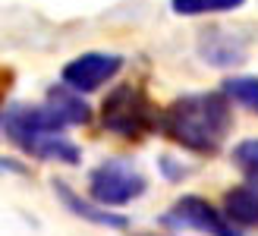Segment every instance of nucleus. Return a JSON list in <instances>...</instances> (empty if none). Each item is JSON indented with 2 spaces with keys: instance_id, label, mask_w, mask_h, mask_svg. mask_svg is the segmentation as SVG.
<instances>
[{
  "instance_id": "obj_1",
  "label": "nucleus",
  "mask_w": 258,
  "mask_h": 236,
  "mask_svg": "<svg viewBox=\"0 0 258 236\" xmlns=\"http://www.w3.org/2000/svg\"><path fill=\"white\" fill-rule=\"evenodd\" d=\"M158 123L183 148L199 154H214L221 151L230 126H233V113H230V104L224 95L199 91V95H186L173 101L158 116Z\"/></svg>"
},
{
  "instance_id": "obj_2",
  "label": "nucleus",
  "mask_w": 258,
  "mask_h": 236,
  "mask_svg": "<svg viewBox=\"0 0 258 236\" xmlns=\"http://www.w3.org/2000/svg\"><path fill=\"white\" fill-rule=\"evenodd\" d=\"M101 123L110 129L113 136L123 139H142L148 129L158 126V110L151 107V101L145 98V91L136 85H120L113 88L104 107H101Z\"/></svg>"
},
{
  "instance_id": "obj_3",
  "label": "nucleus",
  "mask_w": 258,
  "mask_h": 236,
  "mask_svg": "<svg viewBox=\"0 0 258 236\" xmlns=\"http://www.w3.org/2000/svg\"><path fill=\"white\" fill-rule=\"evenodd\" d=\"M145 176L139 173V170H133L129 164L123 161H107L101 164L92 180H88V189H92V199L98 205H126L139 199L142 192H145Z\"/></svg>"
},
{
  "instance_id": "obj_4",
  "label": "nucleus",
  "mask_w": 258,
  "mask_h": 236,
  "mask_svg": "<svg viewBox=\"0 0 258 236\" xmlns=\"http://www.w3.org/2000/svg\"><path fill=\"white\" fill-rule=\"evenodd\" d=\"M164 224L167 227L199 230V233H208V236H242V230L236 224H230L214 205H208L205 199H196V195L179 199L170 211L164 214Z\"/></svg>"
},
{
  "instance_id": "obj_5",
  "label": "nucleus",
  "mask_w": 258,
  "mask_h": 236,
  "mask_svg": "<svg viewBox=\"0 0 258 236\" xmlns=\"http://www.w3.org/2000/svg\"><path fill=\"white\" fill-rule=\"evenodd\" d=\"M120 67H123V57L117 54H82L63 67V82L76 91H95L107 79L117 76Z\"/></svg>"
},
{
  "instance_id": "obj_6",
  "label": "nucleus",
  "mask_w": 258,
  "mask_h": 236,
  "mask_svg": "<svg viewBox=\"0 0 258 236\" xmlns=\"http://www.w3.org/2000/svg\"><path fill=\"white\" fill-rule=\"evenodd\" d=\"M16 145L32 151L35 157H47V161H63V164L79 161V148L70 139H63L60 133H32V136H22Z\"/></svg>"
},
{
  "instance_id": "obj_7",
  "label": "nucleus",
  "mask_w": 258,
  "mask_h": 236,
  "mask_svg": "<svg viewBox=\"0 0 258 236\" xmlns=\"http://www.w3.org/2000/svg\"><path fill=\"white\" fill-rule=\"evenodd\" d=\"M224 217L230 224H236L239 230L258 227V189H252V186L230 189L224 199Z\"/></svg>"
},
{
  "instance_id": "obj_8",
  "label": "nucleus",
  "mask_w": 258,
  "mask_h": 236,
  "mask_svg": "<svg viewBox=\"0 0 258 236\" xmlns=\"http://www.w3.org/2000/svg\"><path fill=\"white\" fill-rule=\"evenodd\" d=\"M54 189H57V195L63 199V205H67L73 214L92 220V224H101V227H113V230H123V227H126V217L110 214V211H104V208H95L92 202H82L79 195H76V192L67 186V183H54Z\"/></svg>"
},
{
  "instance_id": "obj_9",
  "label": "nucleus",
  "mask_w": 258,
  "mask_h": 236,
  "mask_svg": "<svg viewBox=\"0 0 258 236\" xmlns=\"http://www.w3.org/2000/svg\"><path fill=\"white\" fill-rule=\"evenodd\" d=\"M47 107L54 110L63 123H85L88 120V104L76 95V91H67V88H50V95H47Z\"/></svg>"
},
{
  "instance_id": "obj_10",
  "label": "nucleus",
  "mask_w": 258,
  "mask_h": 236,
  "mask_svg": "<svg viewBox=\"0 0 258 236\" xmlns=\"http://www.w3.org/2000/svg\"><path fill=\"white\" fill-rule=\"evenodd\" d=\"M246 0H170L176 16H205V13H230L239 10Z\"/></svg>"
},
{
  "instance_id": "obj_11",
  "label": "nucleus",
  "mask_w": 258,
  "mask_h": 236,
  "mask_svg": "<svg viewBox=\"0 0 258 236\" xmlns=\"http://www.w3.org/2000/svg\"><path fill=\"white\" fill-rule=\"evenodd\" d=\"M224 98H233L242 107L258 113V76H230L224 82Z\"/></svg>"
},
{
  "instance_id": "obj_12",
  "label": "nucleus",
  "mask_w": 258,
  "mask_h": 236,
  "mask_svg": "<svg viewBox=\"0 0 258 236\" xmlns=\"http://www.w3.org/2000/svg\"><path fill=\"white\" fill-rule=\"evenodd\" d=\"M233 161L252 180V189H258V139H246L233 148Z\"/></svg>"
},
{
  "instance_id": "obj_13",
  "label": "nucleus",
  "mask_w": 258,
  "mask_h": 236,
  "mask_svg": "<svg viewBox=\"0 0 258 236\" xmlns=\"http://www.w3.org/2000/svg\"><path fill=\"white\" fill-rule=\"evenodd\" d=\"M10 85H13V70H7V67H0V104H4V98H7V91H10Z\"/></svg>"
},
{
  "instance_id": "obj_14",
  "label": "nucleus",
  "mask_w": 258,
  "mask_h": 236,
  "mask_svg": "<svg viewBox=\"0 0 258 236\" xmlns=\"http://www.w3.org/2000/svg\"><path fill=\"white\" fill-rule=\"evenodd\" d=\"M142 236H151V233H142Z\"/></svg>"
}]
</instances>
